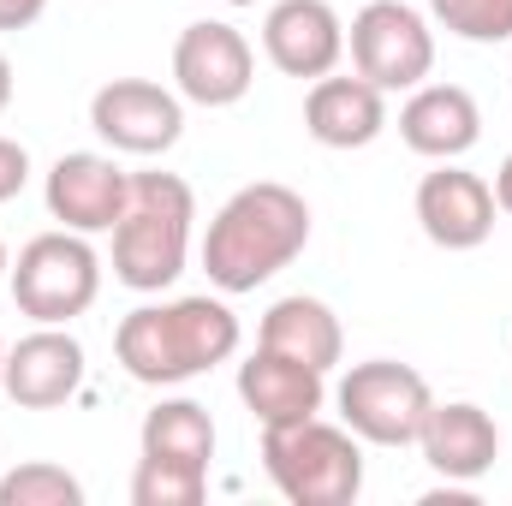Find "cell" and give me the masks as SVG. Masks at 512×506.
<instances>
[{
	"instance_id": "obj_28",
	"label": "cell",
	"mask_w": 512,
	"mask_h": 506,
	"mask_svg": "<svg viewBox=\"0 0 512 506\" xmlns=\"http://www.w3.org/2000/svg\"><path fill=\"white\" fill-rule=\"evenodd\" d=\"M221 6H256V0H221Z\"/></svg>"
},
{
	"instance_id": "obj_27",
	"label": "cell",
	"mask_w": 512,
	"mask_h": 506,
	"mask_svg": "<svg viewBox=\"0 0 512 506\" xmlns=\"http://www.w3.org/2000/svg\"><path fill=\"white\" fill-rule=\"evenodd\" d=\"M6 274H12V251H6V239H0V286H6Z\"/></svg>"
},
{
	"instance_id": "obj_8",
	"label": "cell",
	"mask_w": 512,
	"mask_h": 506,
	"mask_svg": "<svg viewBox=\"0 0 512 506\" xmlns=\"http://www.w3.org/2000/svg\"><path fill=\"white\" fill-rule=\"evenodd\" d=\"M90 131L114 155H167L185 137V96L155 78H108L90 96Z\"/></svg>"
},
{
	"instance_id": "obj_16",
	"label": "cell",
	"mask_w": 512,
	"mask_h": 506,
	"mask_svg": "<svg viewBox=\"0 0 512 506\" xmlns=\"http://www.w3.org/2000/svg\"><path fill=\"white\" fill-rule=\"evenodd\" d=\"M304 131L322 143V149H370L387 131V90H376L370 78H316L310 96H304Z\"/></svg>"
},
{
	"instance_id": "obj_10",
	"label": "cell",
	"mask_w": 512,
	"mask_h": 506,
	"mask_svg": "<svg viewBox=\"0 0 512 506\" xmlns=\"http://www.w3.org/2000/svg\"><path fill=\"white\" fill-rule=\"evenodd\" d=\"M411 209H417L423 239L441 245V251H477V245H489L495 215H501L495 185H489L483 173L459 167V161H435V173L417 179Z\"/></svg>"
},
{
	"instance_id": "obj_9",
	"label": "cell",
	"mask_w": 512,
	"mask_h": 506,
	"mask_svg": "<svg viewBox=\"0 0 512 506\" xmlns=\"http://www.w3.org/2000/svg\"><path fill=\"white\" fill-rule=\"evenodd\" d=\"M256 84V54L227 18H197L173 42V90L197 108H239Z\"/></svg>"
},
{
	"instance_id": "obj_26",
	"label": "cell",
	"mask_w": 512,
	"mask_h": 506,
	"mask_svg": "<svg viewBox=\"0 0 512 506\" xmlns=\"http://www.w3.org/2000/svg\"><path fill=\"white\" fill-rule=\"evenodd\" d=\"M6 108H12V60L0 54V114H6Z\"/></svg>"
},
{
	"instance_id": "obj_13",
	"label": "cell",
	"mask_w": 512,
	"mask_h": 506,
	"mask_svg": "<svg viewBox=\"0 0 512 506\" xmlns=\"http://www.w3.org/2000/svg\"><path fill=\"white\" fill-rule=\"evenodd\" d=\"M262 54L286 78H328L346 60V18L328 0H274L262 18Z\"/></svg>"
},
{
	"instance_id": "obj_3",
	"label": "cell",
	"mask_w": 512,
	"mask_h": 506,
	"mask_svg": "<svg viewBox=\"0 0 512 506\" xmlns=\"http://www.w3.org/2000/svg\"><path fill=\"white\" fill-rule=\"evenodd\" d=\"M191 233H197V197L179 173H131L126 215L114 221V280L126 292H167L185 262H191Z\"/></svg>"
},
{
	"instance_id": "obj_22",
	"label": "cell",
	"mask_w": 512,
	"mask_h": 506,
	"mask_svg": "<svg viewBox=\"0 0 512 506\" xmlns=\"http://www.w3.org/2000/svg\"><path fill=\"white\" fill-rule=\"evenodd\" d=\"M429 18L459 42H512V0H429Z\"/></svg>"
},
{
	"instance_id": "obj_12",
	"label": "cell",
	"mask_w": 512,
	"mask_h": 506,
	"mask_svg": "<svg viewBox=\"0 0 512 506\" xmlns=\"http://www.w3.org/2000/svg\"><path fill=\"white\" fill-rule=\"evenodd\" d=\"M84 370H90L84 340H78L72 328H42V322H36L18 346H6L0 387H6V399L24 405V411H60L66 399H78Z\"/></svg>"
},
{
	"instance_id": "obj_2",
	"label": "cell",
	"mask_w": 512,
	"mask_h": 506,
	"mask_svg": "<svg viewBox=\"0 0 512 506\" xmlns=\"http://www.w3.org/2000/svg\"><path fill=\"white\" fill-rule=\"evenodd\" d=\"M304 245H310V203L280 179H256L215 209L203 233V274L215 292L239 298L268 286L280 268H292Z\"/></svg>"
},
{
	"instance_id": "obj_29",
	"label": "cell",
	"mask_w": 512,
	"mask_h": 506,
	"mask_svg": "<svg viewBox=\"0 0 512 506\" xmlns=\"http://www.w3.org/2000/svg\"><path fill=\"white\" fill-rule=\"evenodd\" d=\"M0 370H6V340H0Z\"/></svg>"
},
{
	"instance_id": "obj_19",
	"label": "cell",
	"mask_w": 512,
	"mask_h": 506,
	"mask_svg": "<svg viewBox=\"0 0 512 506\" xmlns=\"http://www.w3.org/2000/svg\"><path fill=\"white\" fill-rule=\"evenodd\" d=\"M215 441H221V435H215L209 405H197V399H185V393L161 399V405L143 417V429H137V447H143L149 459H173V465H197V471H209Z\"/></svg>"
},
{
	"instance_id": "obj_1",
	"label": "cell",
	"mask_w": 512,
	"mask_h": 506,
	"mask_svg": "<svg viewBox=\"0 0 512 506\" xmlns=\"http://www.w3.org/2000/svg\"><path fill=\"white\" fill-rule=\"evenodd\" d=\"M245 328L227 304V292H191V298H167V304H137L114 328V358L131 381L143 387H185V381L209 376L215 364H227L239 352Z\"/></svg>"
},
{
	"instance_id": "obj_7",
	"label": "cell",
	"mask_w": 512,
	"mask_h": 506,
	"mask_svg": "<svg viewBox=\"0 0 512 506\" xmlns=\"http://www.w3.org/2000/svg\"><path fill=\"white\" fill-rule=\"evenodd\" d=\"M346 54H352V72L387 96L417 90L435 72V30L405 0H370V6H358V18L346 30Z\"/></svg>"
},
{
	"instance_id": "obj_21",
	"label": "cell",
	"mask_w": 512,
	"mask_h": 506,
	"mask_svg": "<svg viewBox=\"0 0 512 506\" xmlns=\"http://www.w3.org/2000/svg\"><path fill=\"white\" fill-rule=\"evenodd\" d=\"M0 506H84V483L66 465L24 459L0 477Z\"/></svg>"
},
{
	"instance_id": "obj_6",
	"label": "cell",
	"mask_w": 512,
	"mask_h": 506,
	"mask_svg": "<svg viewBox=\"0 0 512 506\" xmlns=\"http://www.w3.org/2000/svg\"><path fill=\"white\" fill-rule=\"evenodd\" d=\"M334 405H340V423L364 447H417V435L429 423V405H435V387L411 364L370 358V364H352L340 376Z\"/></svg>"
},
{
	"instance_id": "obj_17",
	"label": "cell",
	"mask_w": 512,
	"mask_h": 506,
	"mask_svg": "<svg viewBox=\"0 0 512 506\" xmlns=\"http://www.w3.org/2000/svg\"><path fill=\"white\" fill-rule=\"evenodd\" d=\"M239 399H245V411L262 429L304 423V417H316L328 405V376L310 370V364H298V358H280V352L256 346L251 358L239 364Z\"/></svg>"
},
{
	"instance_id": "obj_5",
	"label": "cell",
	"mask_w": 512,
	"mask_h": 506,
	"mask_svg": "<svg viewBox=\"0 0 512 506\" xmlns=\"http://www.w3.org/2000/svg\"><path fill=\"white\" fill-rule=\"evenodd\" d=\"M6 286H12L18 316H30L42 328H72L102 298V256L90 245V233L54 227V233H36L18 251Z\"/></svg>"
},
{
	"instance_id": "obj_20",
	"label": "cell",
	"mask_w": 512,
	"mask_h": 506,
	"mask_svg": "<svg viewBox=\"0 0 512 506\" xmlns=\"http://www.w3.org/2000/svg\"><path fill=\"white\" fill-rule=\"evenodd\" d=\"M203 495H209V471H197V465L143 453L131 471V506H203Z\"/></svg>"
},
{
	"instance_id": "obj_11",
	"label": "cell",
	"mask_w": 512,
	"mask_h": 506,
	"mask_svg": "<svg viewBox=\"0 0 512 506\" xmlns=\"http://www.w3.org/2000/svg\"><path fill=\"white\" fill-rule=\"evenodd\" d=\"M126 197H131V173L114 155H102V149H72L42 179L48 215L60 227H72V233H90V239L114 233V221L126 215Z\"/></svg>"
},
{
	"instance_id": "obj_14",
	"label": "cell",
	"mask_w": 512,
	"mask_h": 506,
	"mask_svg": "<svg viewBox=\"0 0 512 506\" xmlns=\"http://www.w3.org/2000/svg\"><path fill=\"white\" fill-rule=\"evenodd\" d=\"M417 447H423V465L441 483H483L495 471V459H501V429L471 399H435Z\"/></svg>"
},
{
	"instance_id": "obj_23",
	"label": "cell",
	"mask_w": 512,
	"mask_h": 506,
	"mask_svg": "<svg viewBox=\"0 0 512 506\" xmlns=\"http://www.w3.org/2000/svg\"><path fill=\"white\" fill-rule=\"evenodd\" d=\"M30 185V149L18 137H0V203H12Z\"/></svg>"
},
{
	"instance_id": "obj_4",
	"label": "cell",
	"mask_w": 512,
	"mask_h": 506,
	"mask_svg": "<svg viewBox=\"0 0 512 506\" xmlns=\"http://www.w3.org/2000/svg\"><path fill=\"white\" fill-rule=\"evenodd\" d=\"M262 471L292 506H352L364 495V441L322 411L262 429Z\"/></svg>"
},
{
	"instance_id": "obj_15",
	"label": "cell",
	"mask_w": 512,
	"mask_h": 506,
	"mask_svg": "<svg viewBox=\"0 0 512 506\" xmlns=\"http://www.w3.org/2000/svg\"><path fill=\"white\" fill-rule=\"evenodd\" d=\"M399 137L423 161H459L483 137V108L465 84H429L423 78L399 108Z\"/></svg>"
},
{
	"instance_id": "obj_24",
	"label": "cell",
	"mask_w": 512,
	"mask_h": 506,
	"mask_svg": "<svg viewBox=\"0 0 512 506\" xmlns=\"http://www.w3.org/2000/svg\"><path fill=\"white\" fill-rule=\"evenodd\" d=\"M48 12V0H0V30H30Z\"/></svg>"
},
{
	"instance_id": "obj_25",
	"label": "cell",
	"mask_w": 512,
	"mask_h": 506,
	"mask_svg": "<svg viewBox=\"0 0 512 506\" xmlns=\"http://www.w3.org/2000/svg\"><path fill=\"white\" fill-rule=\"evenodd\" d=\"M495 203H501V215H512V155L495 167Z\"/></svg>"
},
{
	"instance_id": "obj_18",
	"label": "cell",
	"mask_w": 512,
	"mask_h": 506,
	"mask_svg": "<svg viewBox=\"0 0 512 506\" xmlns=\"http://www.w3.org/2000/svg\"><path fill=\"white\" fill-rule=\"evenodd\" d=\"M256 346H268V352H280V358H298V364H310V370L328 376V370L346 358V328H340V316H334L322 298L292 292V298H274V304L262 310Z\"/></svg>"
}]
</instances>
